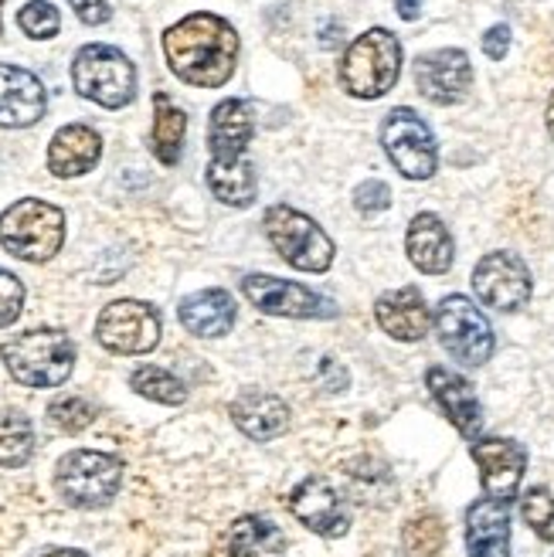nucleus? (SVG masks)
Returning <instances> with one entry per match:
<instances>
[{"instance_id": "obj_1", "label": "nucleus", "mask_w": 554, "mask_h": 557, "mask_svg": "<svg viewBox=\"0 0 554 557\" xmlns=\"http://www.w3.org/2000/svg\"><path fill=\"white\" fill-rule=\"evenodd\" d=\"M163 51H168L171 72L198 89L225 86L238 62V35L235 27L218 14H190L177 21L163 35Z\"/></svg>"}, {"instance_id": "obj_2", "label": "nucleus", "mask_w": 554, "mask_h": 557, "mask_svg": "<svg viewBox=\"0 0 554 557\" xmlns=\"http://www.w3.org/2000/svg\"><path fill=\"white\" fill-rule=\"evenodd\" d=\"M0 354L11 377L24 387H59L75 368V344L62 330H24Z\"/></svg>"}, {"instance_id": "obj_3", "label": "nucleus", "mask_w": 554, "mask_h": 557, "mask_svg": "<svg viewBox=\"0 0 554 557\" xmlns=\"http://www.w3.org/2000/svg\"><path fill=\"white\" fill-rule=\"evenodd\" d=\"M0 245L21 262H48L65 245V211L41 198H21L0 214Z\"/></svg>"}, {"instance_id": "obj_4", "label": "nucleus", "mask_w": 554, "mask_h": 557, "mask_svg": "<svg viewBox=\"0 0 554 557\" xmlns=\"http://www.w3.org/2000/svg\"><path fill=\"white\" fill-rule=\"evenodd\" d=\"M402 72V45L387 27H371L357 38L341 62V86L354 99H381L395 89Z\"/></svg>"}, {"instance_id": "obj_5", "label": "nucleus", "mask_w": 554, "mask_h": 557, "mask_svg": "<svg viewBox=\"0 0 554 557\" xmlns=\"http://www.w3.org/2000/svg\"><path fill=\"white\" fill-rule=\"evenodd\" d=\"M72 86L102 109H123L136 96V69L113 45H86L72 62Z\"/></svg>"}, {"instance_id": "obj_6", "label": "nucleus", "mask_w": 554, "mask_h": 557, "mask_svg": "<svg viewBox=\"0 0 554 557\" xmlns=\"http://www.w3.org/2000/svg\"><path fill=\"white\" fill-rule=\"evenodd\" d=\"M266 238L293 269L299 272H327L334 262V242L317 225L313 218L290 205H272L266 211Z\"/></svg>"}, {"instance_id": "obj_7", "label": "nucleus", "mask_w": 554, "mask_h": 557, "mask_svg": "<svg viewBox=\"0 0 554 557\" xmlns=\"http://www.w3.org/2000/svg\"><path fill=\"white\" fill-rule=\"evenodd\" d=\"M120 483H123V462L109 453L75 449L62 456L59 469H54V486H59L65 504L78 510L106 507L116 496Z\"/></svg>"}, {"instance_id": "obj_8", "label": "nucleus", "mask_w": 554, "mask_h": 557, "mask_svg": "<svg viewBox=\"0 0 554 557\" xmlns=\"http://www.w3.org/2000/svg\"><path fill=\"white\" fill-rule=\"evenodd\" d=\"M381 147L408 181H429L435 174L439 150L429 123L415 109H392L381 126Z\"/></svg>"}, {"instance_id": "obj_9", "label": "nucleus", "mask_w": 554, "mask_h": 557, "mask_svg": "<svg viewBox=\"0 0 554 557\" xmlns=\"http://www.w3.org/2000/svg\"><path fill=\"white\" fill-rule=\"evenodd\" d=\"M435 333L459 364L480 368L493 354V326L466 296H446L435 310Z\"/></svg>"}, {"instance_id": "obj_10", "label": "nucleus", "mask_w": 554, "mask_h": 557, "mask_svg": "<svg viewBox=\"0 0 554 557\" xmlns=\"http://www.w3.org/2000/svg\"><path fill=\"white\" fill-rule=\"evenodd\" d=\"M96 341L113 354H150L160 344V313L140 299H116L99 313Z\"/></svg>"}, {"instance_id": "obj_11", "label": "nucleus", "mask_w": 554, "mask_h": 557, "mask_svg": "<svg viewBox=\"0 0 554 557\" xmlns=\"http://www.w3.org/2000/svg\"><path fill=\"white\" fill-rule=\"evenodd\" d=\"M242 296L253 302L259 313H269V317H290V320L337 317V306L327 296L299 283H290V278H275V275H245Z\"/></svg>"}, {"instance_id": "obj_12", "label": "nucleus", "mask_w": 554, "mask_h": 557, "mask_svg": "<svg viewBox=\"0 0 554 557\" xmlns=\"http://www.w3.org/2000/svg\"><path fill=\"white\" fill-rule=\"evenodd\" d=\"M473 289L490 310L514 313L531 299V272L514 252H490L473 269Z\"/></svg>"}, {"instance_id": "obj_13", "label": "nucleus", "mask_w": 554, "mask_h": 557, "mask_svg": "<svg viewBox=\"0 0 554 557\" xmlns=\"http://www.w3.org/2000/svg\"><path fill=\"white\" fill-rule=\"evenodd\" d=\"M415 86L435 106H456L473 86V65L459 48H439L415 62Z\"/></svg>"}, {"instance_id": "obj_14", "label": "nucleus", "mask_w": 554, "mask_h": 557, "mask_svg": "<svg viewBox=\"0 0 554 557\" xmlns=\"http://www.w3.org/2000/svg\"><path fill=\"white\" fill-rule=\"evenodd\" d=\"M290 513L320 537H344L347 527H350V513H347L344 496L320 476L303 480L290 493Z\"/></svg>"}, {"instance_id": "obj_15", "label": "nucleus", "mask_w": 554, "mask_h": 557, "mask_svg": "<svg viewBox=\"0 0 554 557\" xmlns=\"http://www.w3.org/2000/svg\"><path fill=\"white\" fill-rule=\"evenodd\" d=\"M473 459L480 466V480L487 496L510 504L517 496V486L524 480V469H528V453L524 445L514 438H477L473 442Z\"/></svg>"}, {"instance_id": "obj_16", "label": "nucleus", "mask_w": 554, "mask_h": 557, "mask_svg": "<svg viewBox=\"0 0 554 557\" xmlns=\"http://www.w3.org/2000/svg\"><path fill=\"white\" fill-rule=\"evenodd\" d=\"M48 109V92L35 72L21 65H0V126H35Z\"/></svg>"}, {"instance_id": "obj_17", "label": "nucleus", "mask_w": 554, "mask_h": 557, "mask_svg": "<svg viewBox=\"0 0 554 557\" xmlns=\"http://www.w3.org/2000/svg\"><path fill=\"white\" fill-rule=\"evenodd\" d=\"M429 381V392L432 398L439 401V408L446 411L450 422L466 435V438H480V429H483V408H480V398L473 392V384H469L463 374H456L453 368H429L426 374Z\"/></svg>"}, {"instance_id": "obj_18", "label": "nucleus", "mask_w": 554, "mask_h": 557, "mask_svg": "<svg viewBox=\"0 0 554 557\" xmlns=\"http://www.w3.org/2000/svg\"><path fill=\"white\" fill-rule=\"evenodd\" d=\"M374 320H378V326L387 333V337L405 341V344L422 341L429 333V326H432V313L426 306V296L415 286H402V289L378 296Z\"/></svg>"}, {"instance_id": "obj_19", "label": "nucleus", "mask_w": 554, "mask_h": 557, "mask_svg": "<svg viewBox=\"0 0 554 557\" xmlns=\"http://www.w3.org/2000/svg\"><path fill=\"white\" fill-rule=\"evenodd\" d=\"M469 557H510V504L483 496L466 510Z\"/></svg>"}, {"instance_id": "obj_20", "label": "nucleus", "mask_w": 554, "mask_h": 557, "mask_svg": "<svg viewBox=\"0 0 554 557\" xmlns=\"http://www.w3.org/2000/svg\"><path fill=\"white\" fill-rule=\"evenodd\" d=\"M405 252L411 259V265L426 272V275H442L453 269L456 248H453V235L442 225L439 214H415L408 235H405Z\"/></svg>"}, {"instance_id": "obj_21", "label": "nucleus", "mask_w": 554, "mask_h": 557, "mask_svg": "<svg viewBox=\"0 0 554 557\" xmlns=\"http://www.w3.org/2000/svg\"><path fill=\"white\" fill-rule=\"evenodd\" d=\"M102 157V139L93 126H62L51 136L48 147V171L54 177H82L89 174Z\"/></svg>"}, {"instance_id": "obj_22", "label": "nucleus", "mask_w": 554, "mask_h": 557, "mask_svg": "<svg viewBox=\"0 0 554 557\" xmlns=\"http://www.w3.org/2000/svg\"><path fill=\"white\" fill-rule=\"evenodd\" d=\"M253 144V116L242 99H225L211 109L208 120V150L211 160H235L248 153Z\"/></svg>"}, {"instance_id": "obj_23", "label": "nucleus", "mask_w": 554, "mask_h": 557, "mask_svg": "<svg viewBox=\"0 0 554 557\" xmlns=\"http://www.w3.org/2000/svg\"><path fill=\"white\" fill-rule=\"evenodd\" d=\"M232 422L256 442L280 438L290 429V405L269 392H242L232 401Z\"/></svg>"}, {"instance_id": "obj_24", "label": "nucleus", "mask_w": 554, "mask_h": 557, "mask_svg": "<svg viewBox=\"0 0 554 557\" xmlns=\"http://www.w3.org/2000/svg\"><path fill=\"white\" fill-rule=\"evenodd\" d=\"M177 317L194 337H225L235 326V299L225 289H201L181 299Z\"/></svg>"}, {"instance_id": "obj_25", "label": "nucleus", "mask_w": 554, "mask_h": 557, "mask_svg": "<svg viewBox=\"0 0 554 557\" xmlns=\"http://www.w3.org/2000/svg\"><path fill=\"white\" fill-rule=\"evenodd\" d=\"M208 187L221 205L232 208H248L259 194V177L253 160L235 157V160H211L208 163Z\"/></svg>"}, {"instance_id": "obj_26", "label": "nucleus", "mask_w": 554, "mask_h": 557, "mask_svg": "<svg viewBox=\"0 0 554 557\" xmlns=\"http://www.w3.org/2000/svg\"><path fill=\"white\" fill-rule=\"evenodd\" d=\"M229 557H286V534L266 517H238L229 531Z\"/></svg>"}, {"instance_id": "obj_27", "label": "nucleus", "mask_w": 554, "mask_h": 557, "mask_svg": "<svg viewBox=\"0 0 554 557\" xmlns=\"http://www.w3.org/2000/svg\"><path fill=\"white\" fill-rule=\"evenodd\" d=\"M184 133H187L184 109L174 106L168 92H157L153 96V129H150V150H153V157L160 163L174 166L181 160Z\"/></svg>"}, {"instance_id": "obj_28", "label": "nucleus", "mask_w": 554, "mask_h": 557, "mask_svg": "<svg viewBox=\"0 0 554 557\" xmlns=\"http://www.w3.org/2000/svg\"><path fill=\"white\" fill-rule=\"evenodd\" d=\"M35 456L32 418L21 411H0V466L17 469Z\"/></svg>"}, {"instance_id": "obj_29", "label": "nucleus", "mask_w": 554, "mask_h": 557, "mask_svg": "<svg viewBox=\"0 0 554 557\" xmlns=\"http://www.w3.org/2000/svg\"><path fill=\"white\" fill-rule=\"evenodd\" d=\"M130 387L136 395H144L157 405H184L187 401V387L181 377H174L171 371L163 368H153V364H144L136 368L133 377H130Z\"/></svg>"}, {"instance_id": "obj_30", "label": "nucleus", "mask_w": 554, "mask_h": 557, "mask_svg": "<svg viewBox=\"0 0 554 557\" xmlns=\"http://www.w3.org/2000/svg\"><path fill=\"white\" fill-rule=\"evenodd\" d=\"M520 517L541 541L554 544V496L544 486H531L520 496Z\"/></svg>"}, {"instance_id": "obj_31", "label": "nucleus", "mask_w": 554, "mask_h": 557, "mask_svg": "<svg viewBox=\"0 0 554 557\" xmlns=\"http://www.w3.org/2000/svg\"><path fill=\"white\" fill-rule=\"evenodd\" d=\"M405 550L411 557H435L442 550V541H446V531H442V520L426 513V517H415L408 527H405Z\"/></svg>"}, {"instance_id": "obj_32", "label": "nucleus", "mask_w": 554, "mask_h": 557, "mask_svg": "<svg viewBox=\"0 0 554 557\" xmlns=\"http://www.w3.org/2000/svg\"><path fill=\"white\" fill-rule=\"evenodd\" d=\"M17 27L27 38L48 41V38L59 35L62 14H59V8H54V4H48V0H32V4H24L17 11Z\"/></svg>"}, {"instance_id": "obj_33", "label": "nucleus", "mask_w": 554, "mask_h": 557, "mask_svg": "<svg viewBox=\"0 0 554 557\" xmlns=\"http://www.w3.org/2000/svg\"><path fill=\"white\" fill-rule=\"evenodd\" d=\"M48 414H51V422L59 425L62 432H69V435H75V432H82V429H89V425L96 422V408H93L86 398H78V395L54 398L51 408H48Z\"/></svg>"}, {"instance_id": "obj_34", "label": "nucleus", "mask_w": 554, "mask_h": 557, "mask_svg": "<svg viewBox=\"0 0 554 557\" xmlns=\"http://www.w3.org/2000/svg\"><path fill=\"white\" fill-rule=\"evenodd\" d=\"M21 306H24L21 278L0 269V326H11L21 317Z\"/></svg>"}, {"instance_id": "obj_35", "label": "nucleus", "mask_w": 554, "mask_h": 557, "mask_svg": "<svg viewBox=\"0 0 554 557\" xmlns=\"http://www.w3.org/2000/svg\"><path fill=\"white\" fill-rule=\"evenodd\" d=\"M392 205V190H387L384 181H365L361 187L354 190V208L361 214H378Z\"/></svg>"}, {"instance_id": "obj_36", "label": "nucleus", "mask_w": 554, "mask_h": 557, "mask_svg": "<svg viewBox=\"0 0 554 557\" xmlns=\"http://www.w3.org/2000/svg\"><path fill=\"white\" fill-rule=\"evenodd\" d=\"M72 11L78 14L82 24H106L109 17H113V8L106 4V0H69Z\"/></svg>"}, {"instance_id": "obj_37", "label": "nucleus", "mask_w": 554, "mask_h": 557, "mask_svg": "<svg viewBox=\"0 0 554 557\" xmlns=\"http://www.w3.org/2000/svg\"><path fill=\"white\" fill-rule=\"evenodd\" d=\"M507 48H510V27L507 24H496V27H490V32L483 35L487 59H493V62L507 59Z\"/></svg>"}, {"instance_id": "obj_38", "label": "nucleus", "mask_w": 554, "mask_h": 557, "mask_svg": "<svg viewBox=\"0 0 554 557\" xmlns=\"http://www.w3.org/2000/svg\"><path fill=\"white\" fill-rule=\"evenodd\" d=\"M320 374H323V387H327V392H344V387H347V371L341 364H334L330 357L320 364Z\"/></svg>"}, {"instance_id": "obj_39", "label": "nucleus", "mask_w": 554, "mask_h": 557, "mask_svg": "<svg viewBox=\"0 0 554 557\" xmlns=\"http://www.w3.org/2000/svg\"><path fill=\"white\" fill-rule=\"evenodd\" d=\"M419 11H422L419 0H398V14H402L405 21H415V17H419Z\"/></svg>"}, {"instance_id": "obj_40", "label": "nucleus", "mask_w": 554, "mask_h": 557, "mask_svg": "<svg viewBox=\"0 0 554 557\" xmlns=\"http://www.w3.org/2000/svg\"><path fill=\"white\" fill-rule=\"evenodd\" d=\"M41 557H89V554H82V550H65V547H59V550H48V554H41Z\"/></svg>"}, {"instance_id": "obj_41", "label": "nucleus", "mask_w": 554, "mask_h": 557, "mask_svg": "<svg viewBox=\"0 0 554 557\" xmlns=\"http://www.w3.org/2000/svg\"><path fill=\"white\" fill-rule=\"evenodd\" d=\"M547 133L554 139V92H551V102H547Z\"/></svg>"}, {"instance_id": "obj_42", "label": "nucleus", "mask_w": 554, "mask_h": 557, "mask_svg": "<svg viewBox=\"0 0 554 557\" xmlns=\"http://www.w3.org/2000/svg\"><path fill=\"white\" fill-rule=\"evenodd\" d=\"M0 11H4V0H0ZM0 32H4V24H0Z\"/></svg>"}]
</instances>
